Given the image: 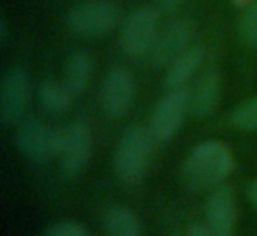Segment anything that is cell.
<instances>
[{
  "mask_svg": "<svg viewBox=\"0 0 257 236\" xmlns=\"http://www.w3.org/2000/svg\"><path fill=\"white\" fill-rule=\"evenodd\" d=\"M234 169V157L231 148L222 141H204L197 145L185 159L180 176L187 189L204 190L215 189Z\"/></svg>",
  "mask_w": 257,
  "mask_h": 236,
  "instance_id": "cell-1",
  "label": "cell"
},
{
  "mask_svg": "<svg viewBox=\"0 0 257 236\" xmlns=\"http://www.w3.org/2000/svg\"><path fill=\"white\" fill-rule=\"evenodd\" d=\"M155 136L150 129L131 127L123 133L114 152V171L125 185H136L145 178L155 152Z\"/></svg>",
  "mask_w": 257,
  "mask_h": 236,
  "instance_id": "cell-2",
  "label": "cell"
},
{
  "mask_svg": "<svg viewBox=\"0 0 257 236\" xmlns=\"http://www.w3.org/2000/svg\"><path fill=\"white\" fill-rule=\"evenodd\" d=\"M121 9L113 0H85L69 11L67 27L81 37H102L116 29Z\"/></svg>",
  "mask_w": 257,
  "mask_h": 236,
  "instance_id": "cell-3",
  "label": "cell"
},
{
  "mask_svg": "<svg viewBox=\"0 0 257 236\" xmlns=\"http://www.w3.org/2000/svg\"><path fill=\"white\" fill-rule=\"evenodd\" d=\"M60 131L51 129L34 116L23 118L16 131V147L20 154L34 166H43L57 159Z\"/></svg>",
  "mask_w": 257,
  "mask_h": 236,
  "instance_id": "cell-4",
  "label": "cell"
},
{
  "mask_svg": "<svg viewBox=\"0 0 257 236\" xmlns=\"http://www.w3.org/2000/svg\"><path fill=\"white\" fill-rule=\"evenodd\" d=\"M32 99V81L25 69L15 67L2 78L0 86V124L6 129L20 126Z\"/></svg>",
  "mask_w": 257,
  "mask_h": 236,
  "instance_id": "cell-5",
  "label": "cell"
},
{
  "mask_svg": "<svg viewBox=\"0 0 257 236\" xmlns=\"http://www.w3.org/2000/svg\"><path fill=\"white\" fill-rule=\"evenodd\" d=\"M93 136L86 122L76 120L60 131L58 145V162L60 169L67 178H76L86 168V162L92 154Z\"/></svg>",
  "mask_w": 257,
  "mask_h": 236,
  "instance_id": "cell-6",
  "label": "cell"
},
{
  "mask_svg": "<svg viewBox=\"0 0 257 236\" xmlns=\"http://www.w3.org/2000/svg\"><path fill=\"white\" fill-rule=\"evenodd\" d=\"M157 11L150 6L134 9L127 16L121 30V51L128 58H147L157 37Z\"/></svg>",
  "mask_w": 257,
  "mask_h": 236,
  "instance_id": "cell-7",
  "label": "cell"
},
{
  "mask_svg": "<svg viewBox=\"0 0 257 236\" xmlns=\"http://www.w3.org/2000/svg\"><path fill=\"white\" fill-rule=\"evenodd\" d=\"M190 106V90L187 86L168 90L159 100L152 114L150 131L157 141H171L183 124L187 107Z\"/></svg>",
  "mask_w": 257,
  "mask_h": 236,
  "instance_id": "cell-8",
  "label": "cell"
},
{
  "mask_svg": "<svg viewBox=\"0 0 257 236\" xmlns=\"http://www.w3.org/2000/svg\"><path fill=\"white\" fill-rule=\"evenodd\" d=\"M136 79L133 72L123 67H116L106 74L100 86V106L111 118L125 114L136 100Z\"/></svg>",
  "mask_w": 257,
  "mask_h": 236,
  "instance_id": "cell-9",
  "label": "cell"
},
{
  "mask_svg": "<svg viewBox=\"0 0 257 236\" xmlns=\"http://www.w3.org/2000/svg\"><path fill=\"white\" fill-rule=\"evenodd\" d=\"M194 36V25L189 20H176L169 23L162 32L157 34L150 53L147 55L148 62L154 67L169 65L189 48Z\"/></svg>",
  "mask_w": 257,
  "mask_h": 236,
  "instance_id": "cell-10",
  "label": "cell"
},
{
  "mask_svg": "<svg viewBox=\"0 0 257 236\" xmlns=\"http://www.w3.org/2000/svg\"><path fill=\"white\" fill-rule=\"evenodd\" d=\"M236 218V192L231 185L220 183L211 190L206 201V224L213 236H229L234 232Z\"/></svg>",
  "mask_w": 257,
  "mask_h": 236,
  "instance_id": "cell-11",
  "label": "cell"
},
{
  "mask_svg": "<svg viewBox=\"0 0 257 236\" xmlns=\"http://www.w3.org/2000/svg\"><path fill=\"white\" fill-rule=\"evenodd\" d=\"M220 72L217 67H210L201 74L196 86L190 92V111L197 118H206L217 109L220 102Z\"/></svg>",
  "mask_w": 257,
  "mask_h": 236,
  "instance_id": "cell-12",
  "label": "cell"
},
{
  "mask_svg": "<svg viewBox=\"0 0 257 236\" xmlns=\"http://www.w3.org/2000/svg\"><path fill=\"white\" fill-rule=\"evenodd\" d=\"M204 60V46L197 44V46H189L178 58L169 64L168 74L164 79L166 90H175L187 86V81L192 78L201 67Z\"/></svg>",
  "mask_w": 257,
  "mask_h": 236,
  "instance_id": "cell-13",
  "label": "cell"
},
{
  "mask_svg": "<svg viewBox=\"0 0 257 236\" xmlns=\"http://www.w3.org/2000/svg\"><path fill=\"white\" fill-rule=\"evenodd\" d=\"M64 85L71 90L74 95L83 93L90 85L93 74V62L85 51H74L65 62L64 71Z\"/></svg>",
  "mask_w": 257,
  "mask_h": 236,
  "instance_id": "cell-14",
  "label": "cell"
},
{
  "mask_svg": "<svg viewBox=\"0 0 257 236\" xmlns=\"http://www.w3.org/2000/svg\"><path fill=\"white\" fill-rule=\"evenodd\" d=\"M72 95L74 93L65 85H57L53 81H44L37 86V99L46 113L50 114H64L71 107Z\"/></svg>",
  "mask_w": 257,
  "mask_h": 236,
  "instance_id": "cell-15",
  "label": "cell"
},
{
  "mask_svg": "<svg viewBox=\"0 0 257 236\" xmlns=\"http://www.w3.org/2000/svg\"><path fill=\"white\" fill-rule=\"evenodd\" d=\"M104 227L113 236H138L141 234V222L133 210L125 206H113L104 213Z\"/></svg>",
  "mask_w": 257,
  "mask_h": 236,
  "instance_id": "cell-16",
  "label": "cell"
},
{
  "mask_svg": "<svg viewBox=\"0 0 257 236\" xmlns=\"http://www.w3.org/2000/svg\"><path fill=\"white\" fill-rule=\"evenodd\" d=\"M229 122H231L232 127H236L238 131H243V133L257 131V97L239 104L229 114Z\"/></svg>",
  "mask_w": 257,
  "mask_h": 236,
  "instance_id": "cell-17",
  "label": "cell"
},
{
  "mask_svg": "<svg viewBox=\"0 0 257 236\" xmlns=\"http://www.w3.org/2000/svg\"><path fill=\"white\" fill-rule=\"evenodd\" d=\"M239 36L246 46L257 48V0H248L239 20Z\"/></svg>",
  "mask_w": 257,
  "mask_h": 236,
  "instance_id": "cell-18",
  "label": "cell"
},
{
  "mask_svg": "<svg viewBox=\"0 0 257 236\" xmlns=\"http://www.w3.org/2000/svg\"><path fill=\"white\" fill-rule=\"evenodd\" d=\"M44 234L46 236H86L88 234V229L76 220H58V222H55V224L48 225Z\"/></svg>",
  "mask_w": 257,
  "mask_h": 236,
  "instance_id": "cell-19",
  "label": "cell"
},
{
  "mask_svg": "<svg viewBox=\"0 0 257 236\" xmlns=\"http://www.w3.org/2000/svg\"><path fill=\"white\" fill-rule=\"evenodd\" d=\"M187 232L189 234H197V236H210L211 231H210V225L204 222V224H196V222H192V224L187 225Z\"/></svg>",
  "mask_w": 257,
  "mask_h": 236,
  "instance_id": "cell-20",
  "label": "cell"
},
{
  "mask_svg": "<svg viewBox=\"0 0 257 236\" xmlns=\"http://www.w3.org/2000/svg\"><path fill=\"white\" fill-rule=\"evenodd\" d=\"M157 4H159V8H161L162 11L173 13L183 4V0H157Z\"/></svg>",
  "mask_w": 257,
  "mask_h": 236,
  "instance_id": "cell-21",
  "label": "cell"
},
{
  "mask_svg": "<svg viewBox=\"0 0 257 236\" xmlns=\"http://www.w3.org/2000/svg\"><path fill=\"white\" fill-rule=\"evenodd\" d=\"M246 197H248L250 204L257 208V178L252 180L248 183V187H246Z\"/></svg>",
  "mask_w": 257,
  "mask_h": 236,
  "instance_id": "cell-22",
  "label": "cell"
},
{
  "mask_svg": "<svg viewBox=\"0 0 257 236\" xmlns=\"http://www.w3.org/2000/svg\"><path fill=\"white\" fill-rule=\"evenodd\" d=\"M9 29H8V20L0 18V44H8Z\"/></svg>",
  "mask_w": 257,
  "mask_h": 236,
  "instance_id": "cell-23",
  "label": "cell"
}]
</instances>
